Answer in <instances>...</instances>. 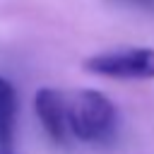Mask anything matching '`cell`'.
Masks as SVG:
<instances>
[{"mask_svg":"<svg viewBox=\"0 0 154 154\" xmlns=\"http://www.w3.org/2000/svg\"><path fill=\"white\" fill-rule=\"evenodd\" d=\"M67 128L79 142L111 144L118 132V111L106 94L82 89L67 96Z\"/></svg>","mask_w":154,"mask_h":154,"instance_id":"cell-1","label":"cell"},{"mask_svg":"<svg viewBox=\"0 0 154 154\" xmlns=\"http://www.w3.org/2000/svg\"><path fill=\"white\" fill-rule=\"evenodd\" d=\"M84 70L111 79H154V48L128 46L84 60Z\"/></svg>","mask_w":154,"mask_h":154,"instance_id":"cell-2","label":"cell"},{"mask_svg":"<svg viewBox=\"0 0 154 154\" xmlns=\"http://www.w3.org/2000/svg\"><path fill=\"white\" fill-rule=\"evenodd\" d=\"M34 108H36V116H38L46 135L55 144H67L72 140L70 128H67V94L43 87L36 91Z\"/></svg>","mask_w":154,"mask_h":154,"instance_id":"cell-3","label":"cell"},{"mask_svg":"<svg viewBox=\"0 0 154 154\" xmlns=\"http://www.w3.org/2000/svg\"><path fill=\"white\" fill-rule=\"evenodd\" d=\"M17 125V91L10 79L0 77V147H12Z\"/></svg>","mask_w":154,"mask_h":154,"instance_id":"cell-4","label":"cell"},{"mask_svg":"<svg viewBox=\"0 0 154 154\" xmlns=\"http://www.w3.org/2000/svg\"><path fill=\"white\" fill-rule=\"evenodd\" d=\"M113 5H120V7H132V10H140V12H147V14H154V0H108Z\"/></svg>","mask_w":154,"mask_h":154,"instance_id":"cell-5","label":"cell"},{"mask_svg":"<svg viewBox=\"0 0 154 154\" xmlns=\"http://www.w3.org/2000/svg\"><path fill=\"white\" fill-rule=\"evenodd\" d=\"M0 154H14L12 147H0Z\"/></svg>","mask_w":154,"mask_h":154,"instance_id":"cell-6","label":"cell"}]
</instances>
